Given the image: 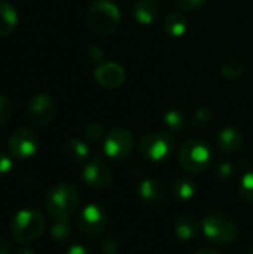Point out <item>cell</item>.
<instances>
[{"label":"cell","mask_w":253,"mask_h":254,"mask_svg":"<svg viewBox=\"0 0 253 254\" xmlns=\"http://www.w3.org/2000/svg\"><path fill=\"white\" fill-rule=\"evenodd\" d=\"M81 196L70 183H58L46 195L45 207L54 220H69L79 208Z\"/></svg>","instance_id":"6da1fadb"},{"label":"cell","mask_w":253,"mask_h":254,"mask_svg":"<svg viewBox=\"0 0 253 254\" xmlns=\"http://www.w3.org/2000/svg\"><path fill=\"white\" fill-rule=\"evenodd\" d=\"M46 229L45 216L36 208L19 210L9 223L12 238L19 244H28L42 237Z\"/></svg>","instance_id":"7a4b0ae2"},{"label":"cell","mask_w":253,"mask_h":254,"mask_svg":"<svg viewBox=\"0 0 253 254\" xmlns=\"http://www.w3.org/2000/svg\"><path fill=\"white\" fill-rule=\"evenodd\" d=\"M86 25L98 36L113 34L121 24V10L110 0H97L86 10Z\"/></svg>","instance_id":"3957f363"},{"label":"cell","mask_w":253,"mask_h":254,"mask_svg":"<svg viewBox=\"0 0 253 254\" xmlns=\"http://www.w3.org/2000/svg\"><path fill=\"white\" fill-rule=\"evenodd\" d=\"M201 234L212 246L225 247L239 238V228L228 216L210 211L201 220Z\"/></svg>","instance_id":"277c9868"},{"label":"cell","mask_w":253,"mask_h":254,"mask_svg":"<svg viewBox=\"0 0 253 254\" xmlns=\"http://www.w3.org/2000/svg\"><path fill=\"white\" fill-rule=\"evenodd\" d=\"M213 162V152L210 146L200 138L188 140L179 150V164L186 173L200 174L206 171Z\"/></svg>","instance_id":"5b68a950"},{"label":"cell","mask_w":253,"mask_h":254,"mask_svg":"<svg viewBox=\"0 0 253 254\" xmlns=\"http://www.w3.org/2000/svg\"><path fill=\"white\" fill-rule=\"evenodd\" d=\"M176 141L169 132H149L139 143V153L149 162H166L174 152Z\"/></svg>","instance_id":"8992f818"},{"label":"cell","mask_w":253,"mask_h":254,"mask_svg":"<svg viewBox=\"0 0 253 254\" xmlns=\"http://www.w3.org/2000/svg\"><path fill=\"white\" fill-rule=\"evenodd\" d=\"M133 149H134V135L131 131L122 127L112 128L103 140L104 155L112 161L127 159L131 155Z\"/></svg>","instance_id":"52a82bcc"},{"label":"cell","mask_w":253,"mask_h":254,"mask_svg":"<svg viewBox=\"0 0 253 254\" xmlns=\"http://www.w3.org/2000/svg\"><path fill=\"white\" fill-rule=\"evenodd\" d=\"M55 116H57V103L49 94L39 92L28 100L27 118L34 127L45 128L54 122Z\"/></svg>","instance_id":"ba28073f"},{"label":"cell","mask_w":253,"mask_h":254,"mask_svg":"<svg viewBox=\"0 0 253 254\" xmlns=\"http://www.w3.org/2000/svg\"><path fill=\"white\" fill-rule=\"evenodd\" d=\"M107 226V213L100 204H88L85 205L78 217L79 231L89 238L98 237Z\"/></svg>","instance_id":"9c48e42d"},{"label":"cell","mask_w":253,"mask_h":254,"mask_svg":"<svg viewBox=\"0 0 253 254\" xmlns=\"http://www.w3.org/2000/svg\"><path fill=\"white\" fill-rule=\"evenodd\" d=\"M7 149L13 158L21 161L28 159L39 149V137L31 128H18L9 137Z\"/></svg>","instance_id":"30bf717a"},{"label":"cell","mask_w":253,"mask_h":254,"mask_svg":"<svg viewBox=\"0 0 253 254\" xmlns=\"http://www.w3.org/2000/svg\"><path fill=\"white\" fill-rule=\"evenodd\" d=\"M113 174L112 170L104 164L100 158H94L92 161H88L82 170V182L95 190L106 189L112 185Z\"/></svg>","instance_id":"8fae6325"},{"label":"cell","mask_w":253,"mask_h":254,"mask_svg":"<svg viewBox=\"0 0 253 254\" xmlns=\"http://www.w3.org/2000/svg\"><path fill=\"white\" fill-rule=\"evenodd\" d=\"M94 77L101 88L116 89L124 85L127 76H125V70L121 64L109 61V63H101L95 67Z\"/></svg>","instance_id":"7c38bea8"},{"label":"cell","mask_w":253,"mask_h":254,"mask_svg":"<svg viewBox=\"0 0 253 254\" xmlns=\"http://www.w3.org/2000/svg\"><path fill=\"white\" fill-rule=\"evenodd\" d=\"M139 198L149 207H160L166 201V188L157 179H145L139 185Z\"/></svg>","instance_id":"4fadbf2b"},{"label":"cell","mask_w":253,"mask_h":254,"mask_svg":"<svg viewBox=\"0 0 253 254\" xmlns=\"http://www.w3.org/2000/svg\"><path fill=\"white\" fill-rule=\"evenodd\" d=\"M216 146L224 155H234L243 146V134L239 128L225 127L216 135Z\"/></svg>","instance_id":"5bb4252c"},{"label":"cell","mask_w":253,"mask_h":254,"mask_svg":"<svg viewBox=\"0 0 253 254\" xmlns=\"http://www.w3.org/2000/svg\"><path fill=\"white\" fill-rule=\"evenodd\" d=\"M160 3L157 0H136L131 9L134 21L140 25H151L158 18Z\"/></svg>","instance_id":"9a60e30c"},{"label":"cell","mask_w":253,"mask_h":254,"mask_svg":"<svg viewBox=\"0 0 253 254\" xmlns=\"http://www.w3.org/2000/svg\"><path fill=\"white\" fill-rule=\"evenodd\" d=\"M173 232L179 241H191L201 232V223L192 214H183L176 219Z\"/></svg>","instance_id":"2e32d148"},{"label":"cell","mask_w":253,"mask_h":254,"mask_svg":"<svg viewBox=\"0 0 253 254\" xmlns=\"http://www.w3.org/2000/svg\"><path fill=\"white\" fill-rule=\"evenodd\" d=\"M18 25L16 7L6 0H0V37L10 34Z\"/></svg>","instance_id":"e0dca14e"},{"label":"cell","mask_w":253,"mask_h":254,"mask_svg":"<svg viewBox=\"0 0 253 254\" xmlns=\"http://www.w3.org/2000/svg\"><path fill=\"white\" fill-rule=\"evenodd\" d=\"M64 153L73 164H85L89 158V147L81 138H69L64 144Z\"/></svg>","instance_id":"ac0fdd59"},{"label":"cell","mask_w":253,"mask_h":254,"mask_svg":"<svg viewBox=\"0 0 253 254\" xmlns=\"http://www.w3.org/2000/svg\"><path fill=\"white\" fill-rule=\"evenodd\" d=\"M163 28L171 37H182L188 30V19L180 12H171L166 16Z\"/></svg>","instance_id":"d6986e66"},{"label":"cell","mask_w":253,"mask_h":254,"mask_svg":"<svg viewBox=\"0 0 253 254\" xmlns=\"http://www.w3.org/2000/svg\"><path fill=\"white\" fill-rule=\"evenodd\" d=\"M170 192H171V196L177 201H189L195 196L197 186L191 179L180 177L171 183Z\"/></svg>","instance_id":"ffe728a7"},{"label":"cell","mask_w":253,"mask_h":254,"mask_svg":"<svg viewBox=\"0 0 253 254\" xmlns=\"http://www.w3.org/2000/svg\"><path fill=\"white\" fill-rule=\"evenodd\" d=\"M163 122H164V127L169 129V132L179 134L185 128L186 119H185V115L180 109H170L164 113Z\"/></svg>","instance_id":"44dd1931"},{"label":"cell","mask_w":253,"mask_h":254,"mask_svg":"<svg viewBox=\"0 0 253 254\" xmlns=\"http://www.w3.org/2000/svg\"><path fill=\"white\" fill-rule=\"evenodd\" d=\"M246 65L237 60H228L221 65V76L225 79H239L245 74Z\"/></svg>","instance_id":"7402d4cb"},{"label":"cell","mask_w":253,"mask_h":254,"mask_svg":"<svg viewBox=\"0 0 253 254\" xmlns=\"http://www.w3.org/2000/svg\"><path fill=\"white\" fill-rule=\"evenodd\" d=\"M72 237V228L69 220H55L51 226V238L55 243H66Z\"/></svg>","instance_id":"603a6c76"},{"label":"cell","mask_w":253,"mask_h":254,"mask_svg":"<svg viewBox=\"0 0 253 254\" xmlns=\"http://www.w3.org/2000/svg\"><path fill=\"white\" fill-rule=\"evenodd\" d=\"M239 192H240V198L245 202L253 204V170L246 171L242 176L240 186H239Z\"/></svg>","instance_id":"cb8c5ba5"},{"label":"cell","mask_w":253,"mask_h":254,"mask_svg":"<svg viewBox=\"0 0 253 254\" xmlns=\"http://www.w3.org/2000/svg\"><path fill=\"white\" fill-rule=\"evenodd\" d=\"M213 116H215V112L212 107H209V106L198 107L192 115V125L195 128H204L212 122Z\"/></svg>","instance_id":"d4e9b609"},{"label":"cell","mask_w":253,"mask_h":254,"mask_svg":"<svg viewBox=\"0 0 253 254\" xmlns=\"http://www.w3.org/2000/svg\"><path fill=\"white\" fill-rule=\"evenodd\" d=\"M84 135L89 143H98V141L104 140L106 131L100 122H89L84 128Z\"/></svg>","instance_id":"484cf974"},{"label":"cell","mask_w":253,"mask_h":254,"mask_svg":"<svg viewBox=\"0 0 253 254\" xmlns=\"http://www.w3.org/2000/svg\"><path fill=\"white\" fill-rule=\"evenodd\" d=\"M12 113H13V106L10 98L0 94V127L6 125L10 121Z\"/></svg>","instance_id":"4316f807"},{"label":"cell","mask_w":253,"mask_h":254,"mask_svg":"<svg viewBox=\"0 0 253 254\" xmlns=\"http://www.w3.org/2000/svg\"><path fill=\"white\" fill-rule=\"evenodd\" d=\"M207 0H176V6L177 9L183 10V12H194L198 10L200 7H203L206 4Z\"/></svg>","instance_id":"83f0119b"},{"label":"cell","mask_w":253,"mask_h":254,"mask_svg":"<svg viewBox=\"0 0 253 254\" xmlns=\"http://www.w3.org/2000/svg\"><path fill=\"white\" fill-rule=\"evenodd\" d=\"M119 250H121V246L113 237H106L101 241V252L104 254H118Z\"/></svg>","instance_id":"f1b7e54d"},{"label":"cell","mask_w":253,"mask_h":254,"mask_svg":"<svg viewBox=\"0 0 253 254\" xmlns=\"http://www.w3.org/2000/svg\"><path fill=\"white\" fill-rule=\"evenodd\" d=\"M13 168V161L9 155L0 152V176H6L12 171Z\"/></svg>","instance_id":"f546056e"},{"label":"cell","mask_w":253,"mask_h":254,"mask_svg":"<svg viewBox=\"0 0 253 254\" xmlns=\"http://www.w3.org/2000/svg\"><path fill=\"white\" fill-rule=\"evenodd\" d=\"M88 57H89V60L94 61V63H101L103 58H104V52H103V49H101L98 45L92 43V45L89 46V49H88Z\"/></svg>","instance_id":"4dcf8cb0"},{"label":"cell","mask_w":253,"mask_h":254,"mask_svg":"<svg viewBox=\"0 0 253 254\" xmlns=\"http://www.w3.org/2000/svg\"><path fill=\"white\" fill-rule=\"evenodd\" d=\"M218 176L221 179H230L233 176V165L231 164H221L218 167Z\"/></svg>","instance_id":"1f68e13d"},{"label":"cell","mask_w":253,"mask_h":254,"mask_svg":"<svg viewBox=\"0 0 253 254\" xmlns=\"http://www.w3.org/2000/svg\"><path fill=\"white\" fill-rule=\"evenodd\" d=\"M66 254H94L89 249H86V247H84V246H81V244H73V246H70L69 247V250H67V253Z\"/></svg>","instance_id":"d6a6232c"},{"label":"cell","mask_w":253,"mask_h":254,"mask_svg":"<svg viewBox=\"0 0 253 254\" xmlns=\"http://www.w3.org/2000/svg\"><path fill=\"white\" fill-rule=\"evenodd\" d=\"M0 254H12V246L7 240L0 238Z\"/></svg>","instance_id":"836d02e7"},{"label":"cell","mask_w":253,"mask_h":254,"mask_svg":"<svg viewBox=\"0 0 253 254\" xmlns=\"http://www.w3.org/2000/svg\"><path fill=\"white\" fill-rule=\"evenodd\" d=\"M194 254H221L219 252H216L215 249H200L197 250Z\"/></svg>","instance_id":"e575fe53"},{"label":"cell","mask_w":253,"mask_h":254,"mask_svg":"<svg viewBox=\"0 0 253 254\" xmlns=\"http://www.w3.org/2000/svg\"><path fill=\"white\" fill-rule=\"evenodd\" d=\"M16 254H36L34 250H31V249H27V247H22V249H19Z\"/></svg>","instance_id":"d590c367"},{"label":"cell","mask_w":253,"mask_h":254,"mask_svg":"<svg viewBox=\"0 0 253 254\" xmlns=\"http://www.w3.org/2000/svg\"><path fill=\"white\" fill-rule=\"evenodd\" d=\"M246 254H253V249H252V250H249V252H248Z\"/></svg>","instance_id":"8d00e7d4"},{"label":"cell","mask_w":253,"mask_h":254,"mask_svg":"<svg viewBox=\"0 0 253 254\" xmlns=\"http://www.w3.org/2000/svg\"><path fill=\"white\" fill-rule=\"evenodd\" d=\"M0 146H1V138H0Z\"/></svg>","instance_id":"74e56055"}]
</instances>
